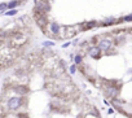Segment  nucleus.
<instances>
[{"mask_svg":"<svg viewBox=\"0 0 132 118\" xmlns=\"http://www.w3.org/2000/svg\"><path fill=\"white\" fill-rule=\"evenodd\" d=\"M22 105V97L20 96H14V97H11L8 101V108L11 109V110H16Z\"/></svg>","mask_w":132,"mask_h":118,"instance_id":"f257e3e1","label":"nucleus"},{"mask_svg":"<svg viewBox=\"0 0 132 118\" xmlns=\"http://www.w3.org/2000/svg\"><path fill=\"white\" fill-rule=\"evenodd\" d=\"M51 11V5L47 0H39L36 1V12H40V13H47Z\"/></svg>","mask_w":132,"mask_h":118,"instance_id":"f03ea898","label":"nucleus"},{"mask_svg":"<svg viewBox=\"0 0 132 118\" xmlns=\"http://www.w3.org/2000/svg\"><path fill=\"white\" fill-rule=\"evenodd\" d=\"M111 40H108V39H104V40H100V43H98V48L100 49H102V51H108L109 48H111Z\"/></svg>","mask_w":132,"mask_h":118,"instance_id":"7ed1b4c3","label":"nucleus"},{"mask_svg":"<svg viewBox=\"0 0 132 118\" xmlns=\"http://www.w3.org/2000/svg\"><path fill=\"white\" fill-rule=\"evenodd\" d=\"M88 53H89V56L91 57H93V58H96V57H98L100 56V53H101V49H100L98 47H91L89 48V51H88Z\"/></svg>","mask_w":132,"mask_h":118,"instance_id":"20e7f679","label":"nucleus"},{"mask_svg":"<svg viewBox=\"0 0 132 118\" xmlns=\"http://www.w3.org/2000/svg\"><path fill=\"white\" fill-rule=\"evenodd\" d=\"M49 30L52 31V34L54 35H57L58 33H60V25H57V24H49Z\"/></svg>","mask_w":132,"mask_h":118,"instance_id":"39448f33","label":"nucleus"},{"mask_svg":"<svg viewBox=\"0 0 132 118\" xmlns=\"http://www.w3.org/2000/svg\"><path fill=\"white\" fill-rule=\"evenodd\" d=\"M118 92H119V91H118L117 88H109L108 90V95H109V96H111V97H115L118 95Z\"/></svg>","mask_w":132,"mask_h":118,"instance_id":"423d86ee","label":"nucleus"},{"mask_svg":"<svg viewBox=\"0 0 132 118\" xmlns=\"http://www.w3.org/2000/svg\"><path fill=\"white\" fill-rule=\"evenodd\" d=\"M17 5H18V1H17V0H13V1L8 3V9H13L14 7H17Z\"/></svg>","mask_w":132,"mask_h":118,"instance_id":"0eeeda50","label":"nucleus"},{"mask_svg":"<svg viewBox=\"0 0 132 118\" xmlns=\"http://www.w3.org/2000/svg\"><path fill=\"white\" fill-rule=\"evenodd\" d=\"M16 91H17V92H20V93H26V92H27L25 87H17Z\"/></svg>","mask_w":132,"mask_h":118,"instance_id":"6e6552de","label":"nucleus"},{"mask_svg":"<svg viewBox=\"0 0 132 118\" xmlns=\"http://www.w3.org/2000/svg\"><path fill=\"white\" fill-rule=\"evenodd\" d=\"M16 13H17V11H16V9H12V11L7 12V16H14Z\"/></svg>","mask_w":132,"mask_h":118,"instance_id":"1a4fd4ad","label":"nucleus"},{"mask_svg":"<svg viewBox=\"0 0 132 118\" xmlns=\"http://www.w3.org/2000/svg\"><path fill=\"white\" fill-rule=\"evenodd\" d=\"M82 56H75V64H82Z\"/></svg>","mask_w":132,"mask_h":118,"instance_id":"9d476101","label":"nucleus"},{"mask_svg":"<svg viewBox=\"0 0 132 118\" xmlns=\"http://www.w3.org/2000/svg\"><path fill=\"white\" fill-rule=\"evenodd\" d=\"M44 45H45V47H53L54 42H44Z\"/></svg>","mask_w":132,"mask_h":118,"instance_id":"9b49d317","label":"nucleus"},{"mask_svg":"<svg viewBox=\"0 0 132 118\" xmlns=\"http://www.w3.org/2000/svg\"><path fill=\"white\" fill-rule=\"evenodd\" d=\"M7 8H8V4H5V3L0 4V11H3V9H7Z\"/></svg>","mask_w":132,"mask_h":118,"instance_id":"f8f14e48","label":"nucleus"},{"mask_svg":"<svg viewBox=\"0 0 132 118\" xmlns=\"http://www.w3.org/2000/svg\"><path fill=\"white\" fill-rule=\"evenodd\" d=\"M104 22H105V24H113V22H114V20H113V18H108V20H105Z\"/></svg>","mask_w":132,"mask_h":118,"instance_id":"ddd939ff","label":"nucleus"},{"mask_svg":"<svg viewBox=\"0 0 132 118\" xmlns=\"http://www.w3.org/2000/svg\"><path fill=\"white\" fill-rule=\"evenodd\" d=\"M70 73H71V74H74V73H75V65L70 66Z\"/></svg>","mask_w":132,"mask_h":118,"instance_id":"4468645a","label":"nucleus"},{"mask_svg":"<svg viewBox=\"0 0 132 118\" xmlns=\"http://www.w3.org/2000/svg\"><path fill=\"white\" fill-rule=\"evenodd\" d=\"M124 21H132V14H130V16L124 17Z\"/></svg>","mask_w":132,"mask_h":118,"instance_id":"2eb2a0df","label":"nucleus"},{"mask_svg":"<svg viewBox=\"0 0 132 118\" xmlns=\"http://www.w3.org/2000/svg\"><path fill=\"white\" fill-rule=\"evenodd\" d=\"M108 113H109V114H113V113H114V109H113V108H110V109L108 110Z\"/></svg>","mask_w":132,"mask_h":118,"instance_id":"dca6fc26","label":"nucleus"}]
</instances>
